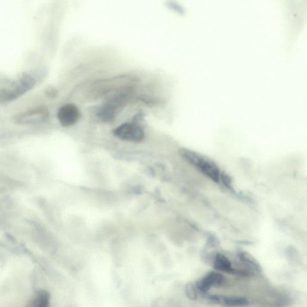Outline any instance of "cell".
<instances>
[{
    "instance_id": "obj_6",
    "label": "cell",
    "mask_w": 307,
    "mask_h": 307,
    "mask_svg": "<svg viewBox=\"0 0 307 307\" xmlns=\"http://www.w3.org/2000/svg\"><path fill=\"white\" fill-rule=\"evenodd\" d=\"M209 299L213 303L225 307H245L249 305L248 300L243 297L212 295Z\"/></svg>"
},
{
    "instance_id": "obj_2",
    "label": "cell",
    "mask_w": 307,
    "mask_h": 307,
    "mask_svg": "<svg viewBox=\"0 0 307 307\" xmlns=\"http://www.w3.org/2000/svg\"><path fill=\"white\" fill-rule=\"evenodd\" d=\"M35 79L25 74L8 87L0 89V102L12 101L31 89L35 85Z\"/></svg>"
},
{
    "instance_id": "obj_12",
    "label": "cell",
    "mask_w": 307,
    "mask_h": 307,
    "mask_svg": "<svg viewBox=\"0 0 307 307\" xmlns=\"http://www.w3.org/2000/svg\"><path fill=\"white\" fill-rule=\"evenodd\" d=\"M186 293L189 298L195 300L197 298V293L195 286L192 284H188L186 287Z\"/></svg>"
},
{
    "instance_id": "obj_9",
    "label": "cell",
    "mask_w": 307,
    "mask_h": 307,
    "mask_svg": "<svg viewBox=\"0 0 307 307\" xmlns=\"http://www.w3.org/2000/svg\"><path fill=\"white\" fill-rule=\"evenodd\" d=\"M213 267L215 269L223 272H230L232 271L231 263L226 256L222 254L216 255L214 262H213Z\"/></svg>"
},
{
    "instance_id": "obj_4",
    "label": "cell",
    "mask_w": 307,
    "mask_h": 307,
    "mask_svg": "<svg viewBox=\"0 0 307 307\" xmlns=\"http://www.w3.org/2000/svg\"><path fill=\"white\" fill-rule=\"evenodd\" d=\"M113 133L123 141L133 142H141L145 137L141 128L132 123H125L120 125L114 130Z\"/></svg>"
},
{
    "instance_id": "obj_1",
    "label": "cell",
    "mask_w": 307,
    "mask_h": 307,
    "mask_svg": "<svg viewBox=\"0 0 307 307\" xmlns=\"http://www.w3.org/2000/svg\"><path fill=\"white\" fill-rule=\"evenodd\" d=\"M179 155L189 164L195 167L203 175L215 182L220 181L221 171L211 160L189 149L179 150Z\"/></svg>"
},
{
    "instance_id": "obj_7",
    "label": "cell",
    "mask_w": 307,
    "mask_h": 307,
    "mask_svg": "<svg viewBox=\"0 0 307 307\" xmlns=\"http://www.w3.org/2000/svg\"><path fill=\"white\" fill-rule=\"evenodd\" d=\"M223 277L219 273L211 272L206 275L198 283V288L202 292H205L213 286L221 285Z\"/></svg>"
},
{
    "instance_id": "obj_3",
    "label": "cell",
    "mask_w": 307,
    "mask_h": 307,
    "mask_svg": "<svg viewBox=\"0 0 307 307\" xmlns=\"http://www.w3.org/2000/svg\"><path fill=\"white\" fill-rule=\"evenodd\" d=\"M49 115L48 110L40 106L19 113L15 121L20 125H38L47 121Z\"/></svg>"
},
{
    "instance_id": "obj_5",
    "label": "cell",
    "mask_w": 307,
    "mask_h": 307,
    "mask_svg": "<svg viewBox=\"0 0 307 307\" xmlns=\"http://www.w3.org/2000/svg\"><path fill=\"white\" fill-rule=\"evenodd\" d=\"M81 116L78 107L73 104L63 106L58 110L57 118L63 127L68 128L75 125L79 121Z\"/></svg>"
},
{
    "instance_id": "obj_11",
    "label": "cell",
    "mask_w": 307,
    "mask_h": 307,
    "mask_svg": "<svg viewBox=\"0 0 307 307\" xmlns=\"http://www.w3.org/2000/svg\"><path fill=\"white\" fill-rule=\"evenodd\" d=\"M239 258L241 259L243 262L248 263V265L253 267L256 270L259 271L260 269L259 263L249 253L246 252L241 253L239 254Z\"/></svg>"
},
{
    "instance_id": "obj_8",
    "label": "cell",
    "mask_w": 307,
    "mask_h": 307,
    "mask_svg": "<svg viewBox=\"0 0 307 307\" xmlns=\"http://www.w3.org/2000/svg\"><path fill=\"white\" fill-rule=\"evenodd\" d=\"M27 307H50V296L48 292L43 290H39L28 303Z\"/></svg>"
},
{
    "instance_id": "obj_10",
    "label": "cell",
    "mask_w": 307,
    "mask_h": 307,
    "mask_svg": "<svg viewBox=\"0 0 307 307\" xmlns=\"http://www.w3.org/2000/svg\"><path fill=\"white\" fill-rule=\"evenodd\" d=\"M115 109L112 106H105L98 113V116L103 121H111L115 116Z\"/></svg>"
}]
</instances>
